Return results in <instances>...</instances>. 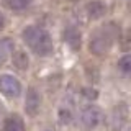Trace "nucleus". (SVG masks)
Returning <instances> with one entry per match:
<instances>
[{
	"label": "nucleus",
	"instance_id": "obj_13",
	"mask_svg": "<svg viewBox=\"0 0 131 131\" xmlns=\"http://www.w3.org/2000/svg\"><path fill=\"white\" fill-rule=\"evenodd\" d=\"M59 118H61V123H64V125L71 123V121H72V118H74L72 106H67V105L61 106V110H59Z\"/></svg>",
	"mask_w": 131,
	"mask_h": 131
},
{
	"label": "nucleus",
	"instance_id": "obj_2",
	"mask_svg": "<svg viewBox=\"0 0 131 131\" xmlns=\"http://www.w3.org/2000/svg\"><path fill=\"white\" fill-rule=\"evenodd\" d=\"M118 36V28L115 23L103 25L100 30H97L92 35L90 39V51L93 54H103L110 49V46L113 44V41Z\"/></svg>",
	"mask_w": 131,
	"mask_h": 131
},
{
	"label": "nucleus",
	"instance_id": "obj_12",
	"mask_svg": "<svg viewBox=\"0 0 131 131\" xmlns=\"http://www.w3.org/2000/svg\"><path fill=\"white\" fill-rule=\"evenodd\" d=\"M13 64H15V67H18V69H26V66H28V56H26V52L16 51L15 54H13Z\"/></svg>",
	"mask_w": 131,
	"mask_h": 131
},
{
	"label": "nucleus",
	"instance_id": "obj_15",
	"mask_svg": "<svg viewBox=\"0 0 131 131\" xmlns=\"http://www.w3.org/2000/svg\"><path fill=\"white\" fill-rule=\"evenodd\" d=\"M0 116H2V108H0Z\"/></svg>",
	"mask_w": 131,
	"mask_h": 131
},
{
	"label": "nucleus",
	"instance_id": "obj_9",
	"mask_svg": "<svg viewBox=\"0 0 131 131\" xmlns=\"http://www.w3.org/2000/svg\"><path fill=\"white\" fill-rule=\"evenodd\" d=\"M12 52H13V41L10 38L0 39V64L5 62L8 57H10Z\"/></svg>",
	"mask_w": 131,
	"mask_h": 131
},
{
	"label": "nucleus",
	"instance_id": "obj_11",
	"mask_svg": "<svg viewBox=\"0 0 131 131\" xmlns=\"http://www.w3.org/2000/svg\"><path fill=\"white\" fill-rule=\"evenodd\" d=\"M10 10H25L31 5L33 0H3Z\"/></svg>",
	"mask_w": 131,
	"mask_h": 131
},
{
	"label": "nucleus",
	"instance_id": "obj_5",
	"mask_svg": "<svg viewBox=\"0 0 131 131\" xmlns=\"http://www.w3.org/2000/svg\"><path fill=\"white\" fill-rule=\"evenodd\" d=\"M39 105H41L39 93L36 92V89H30L26 95V112L30 115H35L39 110Z\"/></svg>",
	"mask_w": 131,
	"mask_h": 131
},
{
	"label": "nucleus",
	"instance_id": "obj_4",
	"mask_svg": "<svg viewBox=\"0 0 131 131\" xmlns=\"http://www.w3.org/2000/svg\"><path fill=\"white\" fill-rule=\"evenodd\" d=\"M0 92L7 97H18L21 92V84L12 74H3L0 75Z\"/></svg>",
	"mask_w": 131,
	"mask_h": 131
},
{
	"label": "nucleus",
	"instance_id": "obj_6",
	"mask_svg": "<svg viewBox=\"0 0 131 131\" xmlns=\"http://www.w3.org/2000/svg\"><path fill=\"white\" fill-rule=\"evenodd\" d=\"M64 39L71 48L77 49L80 46V33H79V30L74 28V26H67L64 30Z\"/></svg>",
	"mask_w": 131,
	"mask_h": 131
},
{
	"label": "nucleus",
	"instance_id": "obj_3",
	"mask_svg": "<svg viewBox=\"0 0 131 131\" xmlns=\"http://www.w3.org/2000/svg\"><path fill=\"white\" fill-rule=\"evenodd\" d=\"M102 118H103V113H102V110L98 108V106L87 105L79 112V115H77V125H79L80 129L89 131V129H93L95 126L100 125Z\"/></svg>",
	"mask_w": 131,
	"mask_h": 131
},
{
	"label": "nucleus",
	"instance_id": "obj_10",
	"mask_svg": "<svg viewBox=\"0 0 131 131\" xmlns=\"http://www.w3.org/2000/svg\"><path fill=\"white\" fill-rule=\"evenodd\" d=\"M118 69L121 71L123 75L131 77V54H125L118 61Z\"/></svg>",
	"mask_w": 131,
	"mask_h": 131
},
{
	"label": "nucleus",
	"instance_id": "obj_14",
	"mask_svg": "<svg viewBox=\"0 0 131 131\" xmlns=\"http://www.w3.org/2000/svg\"><path fill=\"white\" fill-rule=\"evenodd\" d=\"M5 28V16H3V13H0V31Z\"/></svg>",
	"mask_w": 131,
	"mask_h": 131
},
{
	"label": "nucleus",
	"instance_id": "obj_8",
	"mask_svg": "<svg viewBox=\"0 0 131 131\" xmlns=\"http://www.w3.org/2000/svg\"><path fill=\"white\" fill-rule=\"evenodd\" d=\"M105 12H106V7L102 2H98V0L90 2L87 5V13H89L90 18H100V16L105 15Z\"/></svg>",
	"mask_w": 131,
	"mask_h": 131
},
{
	"label": "nucleus",
	"instance_id": "obj_16",
	"mask_svg": "<svg viewBox=\"0 0 131 131\" xmlns=\"http://www.w3.org/2000/svg\"><path fill=\"white\" fill-rule=\"evenodd\" d=\"M126 131H131V128H128V129H126Z\"/></svg>",
	"mask_w": 131,
	"mask_h": 131
},
{
	"label": "nucleus",
	"instance_id": "obj_1",
	"mask_svg": "<svg viewBox=\"0 0 131 131\" xmlns=\"http://www.w3.org/2000/svg\"><path fill=\"white\" fill-rule=\"evenodd\" d=\"M23 41L35 54L49 56L52 52V38L48 30L36 25H30L23 30Z\"/></svg>",
	"mask_w": 131,
	"mask_h": 131
},
{
	"label": "nucleus",
	"instance_id": "obj_17",
	"mask_svg": "<svg viewBox=\"0 0 131 131\" xmlns=\"http://www.w3.org/2000/svg\"><path fill=\"white\" fill-rule=\"evenodd\" d=\"M46 131H52V129H46Z\"/></svg>",
	"mask_w": 131,
	"mask_h": 131
},
{
	"label": "nucleus",
	"instance_id": "obj_7",
	"mask_svg": "<svg viewBox=\"0 0 131 131\" xmlns=\"http://www.w3.org/2000/svg\"><path fill=\"white\" fill-rule=\"evenodd\" d=\"M3 131H25V125L23 120L16 115H12L5 120V125H3Z\"/></svg>",
	"mask_w": 131,
	"mask_h": 131
}]
</instances>
